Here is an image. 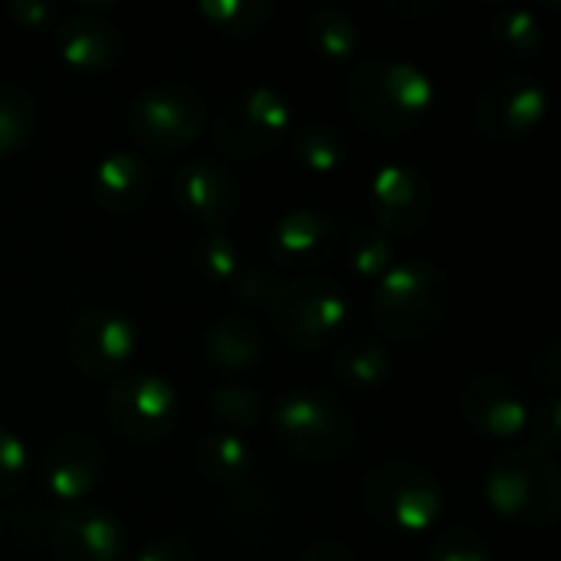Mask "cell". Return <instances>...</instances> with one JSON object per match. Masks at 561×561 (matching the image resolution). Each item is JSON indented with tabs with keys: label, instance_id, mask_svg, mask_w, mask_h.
<instances>
[{
	"label": "cell",
	"instance_id": "27",
	"mask_svg": "<svg viewBox=\"0 0 561 561\" xmlns=\"http://www.w3.org/2000/svg\"><path fill=\"white\" fill-rule=\"evenodd\" d=\"M348 266L362 276L378 283L398 260H394V237H388L375 224H352L342 237Z\"/></svg>",
	"mask_w": 561,
	"mask_h": 561
},
{
	"label": "cell",
	"instance_id": "31",
	"mask_svg": "<svg viewBox=\"0 0 561 561\" xmlns=\"http://www.w3.org/2000/svg\"><path fill=\"white\" fill-rule=\"evenodd\" d=\"M30 473H33V457L26 444L13 431L0 427V500L16 496L30 483Z\"/></svg>",
	"mask_w": 561,
	"mask_h": 561
},
{
	"label": "cell",
	"instance_id": "11",
	"mask_svg": "<svg viewBox=\"0 0 561 561\" xmlns=\"http://www.w3.org/2000/svg\"><path fill=\"white\" fill-rule=\"evenodd\" d=\"M368 201H371L375 227H381L388 237L421 233L437 210L434 181L408 161L381 164L371 178Z\"/></svg>",
	"mask_w": 561,
	"mask_h": 561
},
{
	"label": "cell",
	"instance_id": "32",
	"mask_svg": "<svg viewBox=\"0 0 561 561\" xmlns=\"http://www.w3.org/2000/svg\"><path fill=\"white\" fill-rule=\"evenodd\" d=\"M279 286H283V276H279L276 270L247 263V266H243V273L237 276V283L230 286V293H233L247 309L266 312V309L273 306V299H276Z\"/></svg>",
	"mask_w": 561,
	"mask_h": 561
},
{
	"label": "cell",
	"instance_id": "39",
	"mask_svg": "<svg viewBox=\"0 0 561 561\" xmlns=\"http://www.w3.org/2000/svg\"><path fill=\"white\" fill-rule=\"evenodd\" d=\"M388 7V13H394V16H404V20H417V16H424V13H434L440 3H398V0H388L385 3Z\"/></svg>",
	"mask_w": 561,
	"mask_h": 561
},
{
	"label": "cell",
	"instance_id": "7",
	"mask_svg": "<svg viewBox=\"0 0 561 561\" xmlns=\"http://www.w3.org/2000/svg\"><path fill=\"white\" fill-rule=\"evenodd\" d=\"M289 102L270 85H247L233 92L214 118V145L227 158L253 161L276 151L293 131Z\"/></svg>",
	"mask_w": 561,
	"mask_h": 561
},
{
	"label": "cell",
	"instance_id": "19",
	"mask_svg": "<svg viewBox=\"0 0 561 561\" xmlns=\"http://www.w3.org/2000/svg\"><path fill=\"white\" fill-rule=\"evenodd\" d=\"M151 171L148 164L131 154V151H112L105 154L92 174H89V194L92 201L115 217H128L138 214L148 197H151Z\"/></svg>",
	"mask_w": 561,
	"mask_h": 561
},
{
	"label": "cell",
	"instance_id": "22",
	"mask_svg": "<svg viewBox=\"0 0 561 561\" xmlns=\"http://www.w3.org/2000/svg\"><path fill=\"white\" fill-rule=\"evenodd\" d=\"M194 463H197L201 477L220 490H237L253 473V454H250L247 440L240 434H230L220 427L201 434V440L194 447Z\"/></svg>",
	"mask_w": 561,
	"mask_h": 561
},
{
	"label": "cell",
	"instance_id": "15",
	"mask_svg": "<svg viewBox=\"0 0 561 561\" xmlns=\"http://www.w3.org/2000/svg\"><path fill=\"white\" fill-rule=\"evenodd\" d=\"M36 473L53 500L79 503L99 486L105 473V454L89 434H59L46 444Z\"/></svg>",
	"mask_w": 561,
	"mask_h": 561
},
{
	"label": "cell",
	"instance_id": "4",
	"mask_svg": "<svg viewBox=\"0 0 561 561\" xmlns=\"http://www.w3.org/2000/svg\"><path fill=\"white\" fill-rule=\"evenodd\" d=\"M486 500L496 516L523 529H549L559 523L561 477L552 457L536 447H506L486 473Z\"/></svg>",
	"mask_w": 561,
	"mask_h": 561
},
{
	"label": "cell",
	"instance_id": "36",
	"mask_svg": "<svg viewBox=\"0 0 561 561\" xmlns=\"http://www.w3.org/2000/svg\"><path fill=\"white\" fill-rule=\"evenodd\" d=\"M56 13L59 10L53 3H43V0H13L7 7V16L23 30H43L56 20Z\"/></svg>",
	"mask_w": 561,
	"mask_h": 561
},
{
	"label": "cell",
	"instance_id": "21",
	"mask_svg": "<svg viewBox=\"0 0 561 561\" xmlns=\"http://www.w3.org/2000/svg\"><path fill=\"white\" fill-rule=\"evenodd\" d=\"M391 371H394V358H391L388 345L371 335L342 339V345L335 348V358H332L335 381L355 394L378 391L381 385H388Z\"/></svg>",
	"mask_w": 561,
	"mask_h": 561
},
{
	"label": "cell",
	"instance_id": "17",
	"mask_svg": "<svg viewBox=\"0 0 561 561\" xmlns=\"http://www.w3.org/2000/svg\"><path fill=\"white\" fill-rule=\"evenodd\" d=\"M335 237L339 233L325 214L299 207L283 214L270 230V256L276 270H299V276H306L329 260Z\"/></svg>",
	"mask_w": 561,
	"mask_h": 561
},
{
	"label": "cell",
	"instance_id": "35",
	"mask_svg": "<svg viewBox=\"0 0 561 561\" xmlns=\"http://www.w3.org/2000/svg\"><path fill=\"white\" fill-rule=\"evenodd\" d=\"M533 375L536 381L546 388V394H559V381H561V345L556 335H549L536 355H533Z\"/></svg>",
	"mask_w": 561,
	"mask_h": 561
},
{
	"label": "cell",
	"instance_id": "5",
	"mask_svg": "<svg viewBox=\"0 0 561 561\" xmlns=\"http://www.w3.org/2000/svg\"><path fill=\"white\" fill-rule=\"evenodd\" d=\"M266 316L283 345L312 355L345 339L352 302L335 279L306 273V276L283 279Z\"/></svg>",
	"mask_w": 561,
	"mask_h": 561
},
{
	"label": "cell",
	"instance_id": "9",
	"mask_svg": "<svg viewBox=\"0 0 561 561\" xmlns=\"http://www.w3.org/2000/svg\"><path fill=\"white\" fill-rule=\"evenodd\" d=\"M108 427L128 444H158L174 431V385L154 371H122L102 401Z\"/></svg>",
	"mask_w": 561,
	"mask_h": 561
},
{
	"label": "cell",
	"instance_id": "10",
	"mask_svg": "<svg viewBox=\"0 0 561 561\" xmlns=\"http://www.w3.org/2000/svg\"><path fill=\"white\" fill-rule=\"evenodd\" d=\"M549 95L529 72L493 79L473 102V131L490 145H516L529 138L546 118Z\"/></svg>",
	"mask_w": 561,
	"mask_h": 561
},
{
	"label": "cell",
	"instance_id": "6",
	"mask_svg": "<svg viewBox=\"0 0 561 561\" xmlns=\"http://www.w3.org/2000/svg\"><path fill=\"white\" fill-rule=\"evenodd\" d=\"M362 510L391 533H427L444 513L437 477L411 460H385L362 480Z\"/></svg>",
	"mask_w": 561,
	"mask_h": 561
},
{
	"label": "cell",
	"instance_id": "1",
	"mask_svg": "<svg viewBox=\"0 0 561 561\" xmlns=\"http://www.w3.org/2000/svg\"><path fill=\"white\" fill-rule=\"evenodd\" d=\"M345 105L352 122L375 138H404L424 125L434 108L431 76L404 59H358L345 79Z\"/></svg>",
	"mask_w": 561,
	"mask_h": 561
},
{
	"label": "cell",
	"instance_id": "20",
	"mask_svg": "<svg viewBox=\"0 0 561 561\" xmlns=\"http://www.w3.org/2000/svg\"><path fill=\"white\" fill-rule=\"evenodd\" d=\"M204 355L214 368H220L227 375H250L260 368V362L266 355V342L250 316L230 312L207 329Z\"/></svg>",
	"mask_w": 561,
	"mask_h": 561
},
{
	"label": "cell",
	"instance_id": "8",
	"mask_svg": "<svg viewBox=\"0 0 561 561\" xmlns=\"http://www.w3.org/2000/svg\"><path fill=\"white\" fill-rule=\"evenodd\" d=\"M207 125V102L184 82H154L128 108V131L148 154L187 151Z\"/></svg>",
	"mask_w": 561,
	"mask_h": 561
},
{
	"label": "cell",
	"instance_id": "12",
	"mask_svg": "<svg viewBox=\"0 0 561 561\" xmlns=\"http://www.w3.org/2000/svg\"><path fill=\"white\" fill-rule=\"evenodd\" d=\"M66 352L82 375L118 378L138 352V329L118 309H85L69 325Z\"/></svg>",
	"mask_w": 561,
	"mask_h": 561
},
{
	"label": "cell",
	"instance_id": "38",
	"mask_svg": "<svg viewBox=\"0 0 561 561\" xmlns=\"http://www.w3.org/2000/svg\"><path fill=\"white\" fill-rule=\"evenodd\" d=\"M299 561H358V556L352 546H345L339 539H319L299 556Z\"/></svg>",
	"mask_w": 561,
	"mask_h": 561
},
{
	"label": "cell",
	"instance_id": "13",
	"mask_svg": "<svg viewBox=\"0 0 561 561\" xmlns=\"http://www.w3.org/2000/svg\"><path fill=\"white\" fill-rule=\"evenodd\" d=\"M460 414L473 434L493 444L516 440L533 417V401L519 381L500 371H483L467 381L460 391Z\"/></svg>",
	"mask_w": 561,
	"mask_h": 561
},
{
	"label": "cell",
	"instance_id": "40",
	"mask_svg": "<svg viewBox=\"0 0 561 561\" xmlns=\"http://www.w3.org/2000/svg\"><path fill=\"white\" fill-rule=\"evenodd\" d=\"M0 533H3V516H0Z\"/></svg>",
	"mask_w": 561,
	"mask_h": 561
},
{
	"label": "cell",
	"instance_id": "3",
	"mask_svg": "<svg viewBox=\"0 0 561 561\" xmlns=\"http://www.w3.org/2000/svg\"><path fill=\"white\" fill-rule=\"evenodd\" d=\"M273 434L286 454L306 463H342L358 444V424L348 404L319 388L279 394L273 404Z\"/></svg>",
	"mask_w": 561,
	"mask_h": 561
},
{
	"label": "cell",
	"instance_id": "14",
	"mask_svg": "<svg viewBox=\"0 0 561 561\" xmlns=\"http://www.w3.org/2000/svg\"><path fill=\"white\" fill-rule=\"evenodd\" d=\"M174 204L184 217L224 230L237 220L243 191L233 171L214 158H191L174 171Z\"/></svg>",
	"mask_w": 561,
	"mask_h": 561
},
{
	"label": "cell",
	"instance_id": "25",
	"mask_svg": "<svg viewBox=\"0 0 561 561\" xmlns=\"http://www.w3.org/2000/svg\"><path fill=\"white\" fill-rule=\"evenodd\" d=\"M306 43L319 59L345 62L355 56L362 36L352 13H345L342 7H319L306 20Z\"/></svg>",
	"mask_w": 561,
	"mask_h": 561
},
{
	"label": "cell",
	"instance_id": "37",
	"mask_svg": "<svg viewBox=\"0 0 561 561\" xmlns=\"http://www.w3.org/2000/svg\"><path fill=\"white\" fill-rule=\"evenodd\" d=\"M135 561H197V556H194V549H191L184 539H178V536H161V539L148 542V546L141 549V556Z\"/></svg>",
	"mask_w": 561,
	"mask_h": 561
},
{
	"label": "cell",
	"instance_id": "26",
	"mask_svg": "<svg viewBox=\"0 0 561 561\" xmlns=\"http://www.w3.org/2000/svg\"><path fill=\"white\" fill-rule=\"evenodd\" d=\"M197 10L217 33L233 39L260 36L276 16V7L270 0H201Z\"/></svg>",
	"mask_w": 561,
	"mask_h": 561
},
{
	"label": "cell",
	"instance_id": "34",
	"mask_svg": "<svg viewBox=\"0 0 561 561\" xmlns=\"http://www.w3.org/2000/svg\"><path fill=\"white\" fill-rule=\"evenodd\" d=\"M529 427L536 434V450L546 457H556L561 447V401L559 394H546L539 404H533Z\"/></svg>",
	"mask_w": 561,
	"mask_h": 561
},
{
	"label": "cell",
	"instance_id": "33",
	"mask_svg": "<svg viewBox=\"0 0 561 561\" xmlns=\"http://www.w3.org/2000/svg\"><path fill=\"white\" fill-rule=\"evenodd\" d=\"M427 561H493V556L473 529L454 526L434 539Z\"/></svg>",
	"mask_w": 561,
	"mask_h": 561
},
{
	"label": "cell",
	"instance_id": "23",
	"mask_svg": "<svg viewBox=\"0 0 561 561\" xmlns=\"http://www.w3.org/2000/svg\"><path fill=\"white\" fill-rule=\"evenodd\" d=\"M490 43L513 56V59H533L542 53L546 46V30H542V20L536 16V10L529 7H519V3H510V7H500L493 16H490Z\"/></svg>",
	"mask_w": 561,
	"mask_h": 561
},
{
	"label": "cell",
	"instance_id": "29",
	"mask_svg": "<svg viewBox=\"0 0 561 561\" xmlns=\"http://www.w3.org/2000/svg\"><path fill=\"white\" fill-rule=\"evenodd\" d=\"M207 408H210L214 421L220 424V431H230V434L253 431L266 417L263 394L247 385H224V388L210 391Z\"/></svg>",
	"mask_w": 561,
	"mask_h": 561
},
{
	"label": "cell",
	"instance_id": "18",
	"mask_svg": "<svg viewBox=\"0 0 561 561\" xmlns=\"http://www.w3.org/2000/svg\"><path fill=\"white\" fill-rule=\"evenodd\" d=\"M56 49L79 72H105L122 59L125 36L112 20L82 10L56 26Z\"/></svg>",
	"mask_w": 561,
	"mask_h": 561
},
{
	"label": "cell",
	"instance_id": "30",
	"mask_svg": "<svg viewBox=\"0 0 561 561\" xmlns=\"http://www.w3.org/2000/svg\"><path fill=\"white\" fill-rule=\"evenodd\" d=\"M36 131V99L16 82H0V158L20 151Z\"/></svg>",
	"mask_w": 561,
	"mask_h": 561
},
{
	"label": "cell",
	"instance_id": "16",
	"mask_svg": "<svg viewBox=\"0 0 561 561\" xmlns=\"http://www.w3.org/2000/svg\"><path fill=\"white\" fill-rule=\"evenodd\" d=\"M49 546L56 561H125V533L102 510H69L53 519Z\"/></svg>",
	"mask_w": 561,
	"mask_h": 561
},
{
	"label": "cell",
	"instance_id": "28",
	"mask_svg": "<svg viewBox=\"0 0 561 561\" xmlns=\"http://www.w3.org/2000/svg\"><path fill=\"white\" fill-rule=\"evenodd\" d=\"M243 266H247L243 250H240V243L227 230H207L194 243V270L210 286L230 289L237 283V276L243 273Z\"/></svg>",
	"mask_w": 561,
	"mask_h": 561
},
{
	"label": "cell",
	"instance_id": "2",
	"mask_svg": "<svg viewBox=\"0 0 561 561\" xmlns=\"http://www.w3.org/2000/svg\"><path fill=\"white\" fill-rule=\"evenodd\" d=\"M454 309L450 276L434 260H398L371 296V316L381 335L417 345L437 335Z\"/></svg>",
	"mask_w": 561,
	"mask_h": 561
},
{
	"label": "cell",
	"instance_id": "24",
	"mask_svg": "<svg viewBox=\"0 0 561 561\" xmlns=\"http://www.w3.org/2000/svg\"><path fill=\"white\" fill-rule=\"evenodd\" d=\"M289 145H293L296 161L306 171H312V174H335L345 164V158H348L345 135L335 125H329V122H302V125H293Z\"/></svg>",
	"mask_w": 561,
	"mask_h": 561
}]
</instances>
